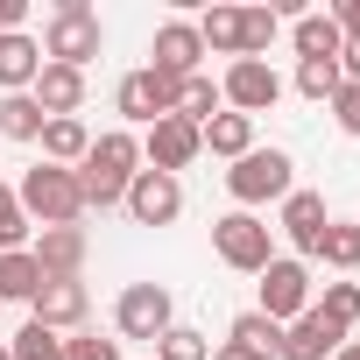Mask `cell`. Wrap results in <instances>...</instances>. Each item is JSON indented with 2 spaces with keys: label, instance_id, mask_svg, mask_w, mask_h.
I'll return each mask as SVG.
<instances>
[{
  "label": "cell",
  "instance_id": "obj_8",
  "mask_svg": "<svg viewBox=\"0 0 360 360\" xmlns=\"http://www.w3.org/2000/svg\"><path fill=\"white\" fill-rule=\"evenodd\" d=\"M113 325H120V339H162V332L176 325V304H169L162 283H134V290H120Z\"/></svg>",
  "mask_w": 360,
  "mask_h": 360
},
{
  "label": "cell",
  "instance_id": "obj_11",
  "mask_svg": "<svg viewBox=\"0 0 360 360\" xmlns=\"http://www.w3.org/2000/svg\"><path fill=\"white\" fill-rule=\"evenodd\" d=\"M198 148H205V141H198V127H191V120H176V113H169V120H155V127H148V141H141L148 169H162V176H176L184 162H198Z\"/></svg>",
  "mask_w": 360,
  "mask_h": 360
},
{
  "label": "cell",
  "instance_id": "obj_24",
  "mask_svg": "<svg viewBox=\"0 0 360 360\" xmlns=\"http://www.w3.org/2000/svg\"><path fill=\"white\" fill-rule=\"evenodd\" d=\"M0 134L8 141H43V106L29 92H0Z\"/></svg>",
  "mask_w": 360,
  "mask_h": 360
},
{
  "label": "cell",
  "instance_id": "obj_19",
  "mask_svg": "<svg viewBox=\"0 0 360 360\" xmlns=\"http://www.w3.org/2000/svg\"><path fill=\"white\" fill-rule=\"evenodd\" d=\"M85 148H92V127L71 113V120H43V162H57V169H78L85 162Z\"/></svg>",
  "mask_w": 360,
  "mask_h": 360
},
{
  "label": "cell",
  "instance_id": "obj_39",
  "mask_svg": "<svg viewBox=\"0 0 360 360\" xmlns=\"http://www.w3.org/2000/svg\"><path fill=\"white\" fill-rule=\"evenodd\" d=\"M212 360H262V353H248V346H233V339H226V346H219Z\"/></svg>",
  "mask_w": 360,
  "mask_h": 360
},
{
  "label": "cell",
  "instance_id": "obj_17",
  "mask_svg": "<svg viewBox=\"0 0 360 360\" xmlns=\"http://www.w3.org/2000/svg\"><path fill=\"white\" fill-rule=\"evenodd\" d=\"M325 219H332V212H325V198H318V191H290V198H283V233H290L304 255H318Z\"/></svg>",
  "mask_w": 360,
  "mask_h": 360
},
{
  "label": "cell",
  "instance_id": "obj_36",
  "mask_svg": "<svg viewBox=\"0 0 360 360\" xmlns=\"http://www.w3.org/2000/svg\"><path fill=\"white\" fill-rule=\"evenodd\" d=\"M332 22H339V36H346V43H360V0H346Z\"/></svg>",
  "mask_w": 360,
  "mask_h": 360
},
{
  "label": "cell",
  "instance_id": "obj_27",
  "mask_svg": "<svg viewBox=\"0 0 360 360\" xmlns=\"http://www.w3.org/2000/svg\"><path fill=\"white\" fill-rule=\"evenodd\" d=\"M198 43L219 50V57H240V8H212V15L198 22Z\"/></svg>",
  "mask_w": 360,
  "mask_h": 360
},
{
  "label": "cell",
  "instance_id": "obj_14",
  "mask_svg": "<svg viewBox=\"0 0 360 360\" xmlns=\"http://www.w3.org/2000/svg\"><path fill=\"white\" fill-rule=\"evenodd\" d=\"M339 346H346V332H339L332 318L304 311V318H290V325H283V346H276V353H283V360H332Z\"/></svg>",
  "mask_w": 360,
  "mask_h": 360
},
{
  "label": "cell",
  "instance_id": "obj_33",
  "mask_svg": "<svg viewBox=\"0 0 360 360\" xmlns=\"http://www.w3.org/2000/svg\"><path fill=\"white\" fill-rule=\"evenodd\" d=\"M22 240H29V212H22V198L8 184H0V255H15Z\"/></svg>",
  "mask_w": 360,
  "mask_h": 360
},
{
  "label": "cell",
  "instance_id": "obj_30",
  "mask_svg": "<svg viewBox=\"0 0 360 360\" xmlns=\"http://www.w3.org/2000/svg\"><path fill=\"white\" fill-rule=\"evenodd\" d=\"M269 43H276V8H240V57L269 64Z\"/></svg>",
  "mask_w": 360,
  "mask_h": 360
},
{
  "label": "cell",
  "instance_id": "obj_37",
  "mask_svg": "<svg viewBox=\"0 0 360 360\" xmlns=\"http://www.w3.org/2000/svg\"><path fill=\"white\" fill-rule=\"evenodd\" d=\"M339 78L360 85V43H339Z\"/></svg>",
  "mask_w": 360,
  "mask_h": 360
},
{
  "label": "cell",
  "instance_id": "obj_5",
  "mask_svg": "<svg viewBox=\"0 0 360 360\" xmlns=\"http://www.w3.org/2000/svg\"><path fill=\"white\" fill-rule=\"evenodd\" d=\"M212 248H219V262L240 269V276H262V269L276 262V233H269L255 212H226V219L212 226Z\"/></svg>",
  "mask_w": 360,
  "mask_h": 360
},
{
  "label": "cell",
  "instance_id": "obj_18",
  "mask_svg": "<svg viewBox=\"0 0 360 360\" xmlns=\"http://www.w3.org/2000/svg\"><path fill=\"white\" fill-rule=\"evenodd\" d=\"M36 71H43V43L36 36H0V92H29L36 85Z\"/></svg>",
  "mask_w": 360,
  "mask_h": 360
},
{
  "label": "cell",
  "instance_id": "obj_7",
  "mask_svg": "<svg viewBox=\"0 0 360 360\" xmlns=\"http://www.w3.org/2000/svg\"><path fill=\"white\" fill-rule=\"evenodd\" d=\"M176 85H184V78H162V71H127V78H120V92H113V106H120V120L155 127V120H169V113H176Z\"/></svg>",
  "mask_w": 360,
  "mask_h": 360
},
{
  "label": "cell",
  "instance_id": "obj_34",
  "mask_svg": "<svg viewBox=\"0 0 360 360\" xmlns=\"http://www.w3.org/2000/svg\"><path fill=\"white\" fill-rule=\"evenodd\" d=\"M64 360H120V339H99V332L64 339Z\"/></svg>",
  "mask_w": 360,
  "mask_h": 360
},
{
  "label": "cell",
  "instance_id": "obj_4",
  "mask_svg": "<svg viewBox=\"0 0 360 360\" xmlns=\"http://www.w3.org/2000/svg\"><path fill=\"white\" fill-rule=\"evenodd\" d=\"M290 169H297V162H290L283 148H248V155L226 169V191L240 198V212H248V205H269V198H290V191H297Z\"/></svg>",
  "mask_w": 360,
  "mask_h": 360
},
{
  "label": "cell",
  "instance_id": "obj_26",
  "mask_svg": "<svg viewBox=\"0 0 360 360\" xmlns=\"http://www.w3.org/2000/svg\"><path fill=\"white\" fill-rule=\"evenodd\" d=\"M226 339H233V346H248V353H262V360H269V353H276V346H283V325H276V318H262V311H240V318H233V332H226Z\"/></svg>",
  "mask_w": 360,
  "mask_h": 360
},
{
  "label": "cell",
  "instance_id": "obj_40",
  "mask_svg": "<svg viewBox=\"0 0 360 360\" xmlns=\"http://www.w3.org/2000/svg\"><path fill=\"white\" fill-rule=\"evenodd\" d=\"M332 360H360V339H346V346H339V353H332Z\"/></svg>",
  "mask_w": 360,
  "mask_h": 360
},
{
  "label": "cell",
  "instance_id": "obj_20",
  "mask_svg": "<svg viewBox=\"0 0 360 360\" xmlns=\"http://www.w3.org/2000/svg\"><path fill=\"white\" fill-rule=\"evenodd\" d=\"M198 141H205L212 155H226V162H240V155L255 148V120H248V113H212V120L198 127Z\"/></svg>",
  "mask_w": 360,
  "mask_h": 360
},
{
  "label": "cell",
  "instance_id": "obj_23",
  "mask_svg": "<svg viewBox=\"0 0 360 360\" xmlns=\"http://www.w3.org/2000/svg\"><path fill=\"white\" fill-rule=\"evenodd\" d=\"M36 290H43V269H36V255H29V248L0 255V304H29Z\"/></svg>",
  "mask_w": 360,
  "mask_h": 360
},
{
  "label": "cell",
  "instance_id": "obj_15",
  "mask_svg": "<svg viewBox=\"0 0 360 360\" xmlns=\"http://www.w3.org/2000/svg\"><path fill=\"white\" fill-rule=\"evenodd\" d=\"M198 57H205L198 22H162V29H155V64H148V71H162V78H198Z\"/></svg>",
  "mask_w": 360,
  "mask_h": 360
},
{
  "label": "cell",
  "instance_id": "obj_29",
  "mask_svg": "<svg viewBox=\"0 0 360 360\" xmlns=\"http://www.w3.org/2000/svg\"><path fill=\"white\" fill-rule=\"evenodd\" d=\"M8 353H15V360H64V332H50V325L29 318V325L8 339Z\"/></svg>",
  "mask_w": 360,
  "mask_h": 360
},
{
  "label": "cell",
  "instance_id": "obj_22",
  "mask_svg": "<svg viewBox=\"0 0 360 360\" xmlns=\"http://www.w3.org/2000/svg\"><path fill=\"white\" fill-rule=\"evenodd\" d=\"M318 262L353 276L360 269V219H325V240H318Z\"/></svg>",
  "mask_w": 360,
  "mask_h": 360
},
{
  "label": "cell",
  "instance_id": "obj_1",
  "mask_svg": "<svg viewBox=\"0 0 360 360\" xmlns=\"http://www.w3.org/2000/svg\"><path fill=\"white\" fill-rule=\"evenodd\" d=\"M134 162H141V141L127 134V127H106L92 148H85V162H78V198H85V212L99 205H120L127 198V184H134Z\"/></svg>",
  "mask_w": 360,
  "mask_h": 360
},
{
  "label": "cell",
  "instance_id": "obj_3",
  "mask_svg": "<svg viewBox=\"0 0 360 360\" xmlns=\"http://www.w3.org/2000/svg\"><path fill=\"white\" fill-rule=\"evenodd\" d=\"M99 43H106V29H99V15L85 8V0H57V15H50V29H43V64L85 71V64L99 57Z\"/></svg>",
  "mask_w": 360,
  "mask_h": 360
},
{
  "label": "cell",
  "instance_id": "obj_10",
  "mask_svg": "<svg viewBox=\"0 0 360 360\" xmlns=\"http://www.w3.org/2000/svg\"><path fill=\"white\" fill-rule=\"evenodd\" d=\"M120 205L134 212V226H169L176 212H184V184L162 176V169H134V184H127Z\"/></svg>",
  "mask_w": 360,
  "mask_h": 360
},
{
  "label": "cell",
  "instance_id": "obj_6",
  "mask_svg": "<svg viewBox=\"0 0 360 360\" xmlns=\"http://www.w3.org/2000/svg\"><path fill=\"white\" fill-rule=\"evenodd\" d=\"M219 99H226V113H269L276 99H283V78H276V64H262V57H233L226 64V78H219Z\"/></svg>",
  "mask_w": 360,
  "mask_h": 360
},
{
  "label": "cell",
  "instance_id": "obj_41",
  "mask_svg": "<svg viewBox=\"0 0 360 360\" xmlns=\"http://www.w3.org/2000/svg\"><path fill=\"white\" fill-rule=\"evenodd\" d=\"M0 360H15V353H8V339H0Z\"/></svg>",
  "mask_w": 360,
  "mask_h": 360
},
{
  "label": "cell",
  "instance_id": "obj_28",
  "mask_svg": "<svg viewBox=\"0 0 360 360\" xmlns=\"http://www.w3.org/2000/svg\"><path fill=\"white\" fill-rule=\"evenodd\" d=\"M311 311H318V318H332L339 332H353V325H360V283H325V297H318Z\"/></svg>",
  "mask_w": 360,
  "mask_h": 360
},
{
  "label": "cell",
  "instance_id": "obj_38",
  "mask_svg": "<svg viewBox=\"0 0 360 360\" xmlns=\"http://www.w3.org/2000/svg\"><path fill=\"white\" fill-rule=\"evenodd\" d=\"M22 15H29V0H0V36H15Z\"/></svg>",
  "mask_w": 360,
  "mask_h": 360
},
{
  "label": "cell",
  "instance_id": "obj_9",
  "mask_svg": "<svg viewBox=\"0 0 360 360\" xmlns=\"http://www.w3.org/2000/svg\"><path fill=\"white\" fill-rule=\"evenodd\" d=\"M304 311H311V269L276 255V262L262 269V318L290 325V318H304Z\"/></svg>",
  "mask_w": 360,
  "mask_h": 360
},
{
  "label": "cell",
  "instance_id": "obj_2",
  "mask_svg": "<svg viewBox=\"0 0 360 360\" xmlns=\"http://www.w3.org/2000/svg\"><path fill=\"white\" fill-rule=\"evenodd\" d=\"M22 212L43 219V226H78L85 219V198H78V169H57V162H36L22 184H15Z\"/></svg>",
  "mask_w": 360,
  "mask_h": 360
},
{
  "label": "cell",
  "instance_id": "obj_25",
  "mask_svg": "<svg viewBox=\"0 0 360 360\" xmlns=\"http://www.w3.org/2000/svg\"><path fill=\"white\" fill-rule=\"evenodd\" d=\"M219 113V85L198 71V78H184V85H176V120H191V127H205Z\"/></svg>",
  "mask_w": 360,
  "mask_h": 360
},
{
  "label": "cell",
  "instance_id": "obj_13",
  "mask_svg": "<svg viewBox=\"0 0 360 360\" xmlns=\"http://www.w3.org/2000/svg\"><path fill=\"white\" fill-rule=\"evenodd\" d=\"M29 255H36L43 283H71V276L85 269V226H43V240H36Z\"/></svg>",
  "mask_w": 360,
  "mask_h": 360
},
{
  "label": "cell",
  "instance_id": "obj_32",
  "mask_svg": "<svg viewBox=\"0 0 360 360\" xmlns=\"http://www.w3.org/2000/svg\"><path fill=\"white\" fill-rule=\"evenodd\" d=\"M155 360H212V346H205V332H191V325H169V332L155 339Z\"/></svg>",
  "mask_w": 360,
  "mask_h": 360
},
{
  "label": "cell",
  "instance_id": "obj_21",
  "mask_svg": "<svg viewBox=\"0 0 360 360\" xmlns=\"http://www.w3.org/2000/svg\"><path fill=\"white\" fill-rule=\"evenodd\" d=\"M339 22L332 15H297V64H318V57H332L339 64Z\"/></svg>",
  "mask_w": 360,
  "mask_h": 360
},
{
  "label": "cell",
  "instance_id": "obj_31",
  "mask_svg": "<svg viewBox=\"0 0 360 360\" xmlns=\"http://www.w3.org/2000/svg\"><path fill=\"white\" fill-rule=\"evenodd\" d=\"M346 78H339V64L332 57H318V64H297V92L304 99H318V106H332V92H339Z\"/></svg>",
  "mask_w": 360,
  "mask_h": 360
},
{
  "label": "cell",
  "instance_id": "obj_35",
  "mask_svg": "<svg viewBox=\"0 0 360 360\" xmlns=\"http://www.w3.org/2000/svg\"><path fill=\"white\" fill-rule=\"evenodd\" d=\"M332 120L360 141V85H339V92H332Z\"/></svg>",
  "mask_w": 360,
  "mask_h": 360
},
{
  "label": "cell",
  "instance_id": "obj_16",
  "mask_svg": "<svg viewBox=\"0 0 360 360\" xmlns=\"http://www.w3.org/2000/svg\"><path fill=\"white\" fill-rule=\"evenodd\" d=\"M29 311H36V325H50V332H71V325H85L92 297H85V283L71 276V283H43V290L29 297Z\"/></svg>",
  "mask_w": 360,
  "mask_h": 360
},
{
  "label": "cell",
  "instance_id": "obj_12",
  "mask_svg": "<svg viewBox=\"0 0 360 360\" xmlns=\"http://www.w3.org/2000/svg\"><path fill=\"white\" fill-rule=\"evenodd\" d=\"M29 99L43 106V120H71V113L85 106V71H71V64H43L36 85H29Z\"/></svg>",
  "mask_w": 360,
  "mask_h": 360
}]
</instances>
